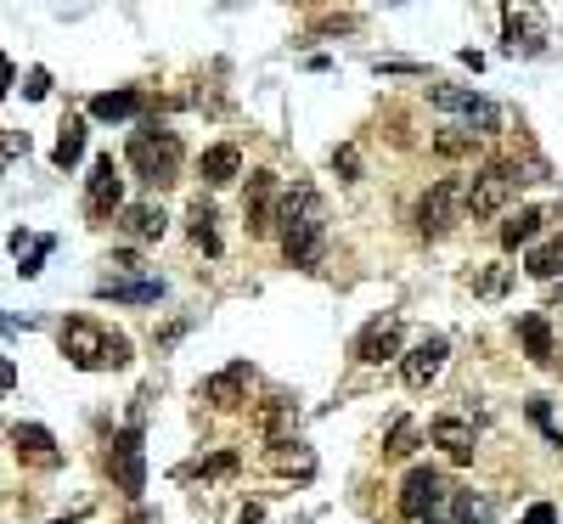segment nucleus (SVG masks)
I'll return each mask as SVG.
<instances>
[{"mask_svg":"<svg viewBox=\"0 0 563 524\" xmlns=\"http://www.w3.org/2000/svg\"><path fill=\"white\" fill-rule=\"evenodd\" d=\"M46 254H51V237H40V243H35V254H28L17 271H23V277H40V259H46Z\"/></svg>","mask_w":563,"mask_h":524,"instance_id":"72a5a7b5","label":"nucleus"},{"mask_svg":"<svg viewBox=\"0 0 563 524\" xmlns=\"http://www.w3.org/2000/svg\"><path fill=\"white\" fill-rule=\"evenodd\" d=\"M23 153H28V136L23 130H7V136H0V170H7L12 158H23Z\"/></svg>","mask_w":563,"mask_h":524,"instance_id":"7c9ffc66","label":"nucleus"},{"mask_svg":"<svg viewBox=\"0 0 563 524\" xmlns=\"http://www.w3.org/2000/svg\"><path fill=\"white\" fill-rule=\"evenodd\" d=\"M124 158H130V170H136L147 186H170L181 175V136H175V130H136Z\"/></svg>","mask_w":563,"mask_h":524,"instance_id":"7ed1b4c3","label":"nucleus"},{"mask_svg":"<svg viewBox=\"0 0 563 524\" xmlns=\"http://www.w3.org/2000/svg\"><path fill=\"white\" fill-rule=\"evenodd\" d=\"M7 90H12V62L0 57V96H7Z\"/></svg>","mask_w":563,"mask_h":524,"instance_id":"58836bf2","label":"nucleus"},{"mask_svg":"<svg viewBox=\"0 0 563 524\" xmlns=\"http://www.w3.org/2000/svg\"><path fill=\"white\" fill-rule=\"evenodd\" d=\"M243 383H248V367L237 362V367H225L220 378H209V383H204V401H209V406H220V412H231V406H243Z\"/></svg>","mask_w":563,"mask_h":524,"instance_id":"f3484780","label":"nucleus"},{"mask_svg":"<svg viewBox=\"0 0 563 524\" xmlns=\"http://www.w3.org/2000/svg\"><path fill=\"white\" fill-rule=\"evenodd\" d=\"M130 524H158L152 513H130Z\"/></svg>","mask_w":563,"mask_h":524,"instance_id":"ea45409f","label":"nucleus"},{"mask_svg":"<svg viewBox=\"0 0 563 524\" xmlns=\"http://www.w3.org/2000/svg\"><path fill=\"white\" fill-rule=\"evenodd\" d=\"M502 17H507V46H513V51H518V46H524V51H541V46H547V40H541V17L529 12V7H507Z\"/></svg>","mask_w":563,"mask_h":524,"instance_id":"6ab92c4d","label":"nucleus"},{"mask_svg":"<svg viewBox=\"0 0 563 524\" xmlns=\"http://www.w3.org/2000/svg\"><path fill=\"white\" fill-rule=\"evenodd\" d=\"M529 423H536V429H541V435H547L552 446H563V435H558V423H552V406H547L541 395H536V401H529Z\"/></svg>","mask_w":563,"mask_h":524,"instance_id":"cd10ccee","label":"nucleus"},{"mask_svg":"<svg viewBox=\"0 0 563 524\" xmlns=\"http://www.w3.org/2000/svg\"><path fill=\"white\" fill-rule=\"evenodd\" d=\"M445 497H451V490H445V474H440V468H428V463H417V468L406 474V485H401V513L417 524V519L435 513Z\"/></svg>","mask_w":563,"mask_h":524,"instance_id":"6e6552de","label":"nucleus"},{"mask_svg":"<svg viewBox=\"0 0 563 524\" xmlns=\"http://www.w3.org/2000/svg\"><path fill=\"white\" fill-rule=\"evenodd\" d=\"M456 220H462V181H435L423 192V204H417V232L435 243V237L451 232Z\"/></svg>","mask_w":563,"mask_h":524,"instance_id":"0eeeda50","label":"nucleus"},{"mask_svg":"<svg viewBox=\"0 0 563 524\" xmlns=\"http://www.w3.org/2000/svg\"><path fill=\"white\" fill-rule=\"evenodd\" d=\"M46 90H51V74H46V69H28V85H23V96H35V102H40Z\"/></svg>","mask_w":563,"mask_h":524,"instance_id":"f704fd0d","label":"nucleus"},{"mask_svg":"<svg viewBox=\"0 0 563 524\" xmlns=\"http://www.w3.org/2000/svg\"><path fill=\"white\" fill-rule=\"evenodd\" d=\"M108 474L119 479L124 497H142V490H147V456H142V429H136V423L113 435V446H108Z\"/></svg>","mask_w":563,"mask_h":524,"instance_id":"39448f33","label":"nucleus"},{"mask_svg":"<svg viewBox=\"0 0 563 524\" xmlns=\"http://www.w3.org/2000/svg\"><path fill=\"white\" fill-rule=\"evenodd\" d=\"M96 293H102V300H124V305H147V300H158V293H163V282H102V288H96Z\"/></svg>","mask_w":563,"mask_h":524,"instance_id":"393cba45","label":"nucleus"},{"mask_svg":"<svg viewBox=\"0 0 563 524\" xmlns=\"http://www.w3.org/2000/svg\"><path fill=\"white\" fill-rule=\"evenodd\" d=\"M57 344H62V355H69L79 373H113V367L130 362V339L113 333V327H102V321H90V316L62 321Z\"/></svg>","mask_w":563,"mask_h":524,"instance_id":"f03ea898","label":"nucleus"},{"mask_svg":"<svg viewBox=\"0 0 563 524\" xmlns=\"http://www.w3.org/2000/svg\"><path fill=\"white\" fill-rule=\"evenodd\" d=\"M254 429H259V440L287 446L293 429H299V406H293L287 395H265V401L254 406Z\"/></svg>","mask_w":563,"mask_h":524,"instance_id":"f8f14e48","label":"nucleus"},{"mask_svg":"<svg viewBox=\"0 0 563 524\" xmlns=\"http://www.w3.org/2000/svg\"><path fill=\"white\" fill-rule=\"evenodd\" d=\"M524 524H558V508H552V502H536V508L524 513Z\"/></svg>","mask_w":563,"mask_h":524,"instance_id":"e433bc0d","label":"nucleus"},{"mask_svg":"<svg viewBox=\"0 0 563 524\" xmlns=\"http://www.w3.org/2000/svg\"><path fill=\"white\" fill-rule=\"evenodd\" d=\"M277 204H282V181L271 170H254L248 192H243V226H248V237H271L277 232Z\"/></svg>","mask_w":563,"mask_h":524,"instance_id":"423d86ee","label":"nucleus"},{"mask_svg":"<svg viewBox=\"0 0 563 524\" xmlns=\"http://www.w3.org/2000/svg\"><path fill=\"white\" fill-rule=\"evenodd\" d=\"M237 170H243V153L231 147V142H220V147L204 153V181L209 186H231V181H237Z\"/></svg>","mask_w":563,"mask_h":524,"instance_id":"412c9836","label":"nucleus"},{"mask_svg":"<svg viewBox=\"0 0 563 524\" xmlns=\"http://www.w3.org/2000/svg\"><path fill=\"white\" fill-rule=\"evenodd\" d=\"M401 339H406L401 316H378V321L360 327V339H355V362L383 367V362H394V355H401Z\"/></svg>","mask_w":563,"mask_h":524,"instance_id":"9b49d317","label":"nucleus"},{"mask_svg":"<svg viewBox=\"0 0 563 524\" xmlns=\"http://www.w3.org/2000/svg\"><path fill=\"white\" fill-rule=\"evenodd\" d=\"M456 524H485V508L468 497V490H462V497H456Z\"/></svg>","mask_w":563,"mask_h":524,"instance_id":"473e14b6","label":"nucleus"},{"mask_svg":"<svg viewBox=\"0 0 563 524\" xmlns=\"http://www.w3.org/2000/svg\"><path fill=\"white\" fill-rule=\"evenodd\" d=\"M428 102H435V108H445V113H462L468 124H479L474 136H490V130L502 124V113H495V108L485 102L479 90H462V85H435V90H428Z\"/></svg>","mask_w":563,"mask_h":524,"instance_id":"9d476101","label":"nucleus"},{"mask_svg":"<svg viewBox=\"0 0 563 524\" xmlns=\"http://www.w3.org/2000/svg\"><path fill=\"white\" fill-rule=\"evenodd\" d=\"M333 163H339V170H344V181H355V170H360V158H355V147H339V153H333Z\"/></svg>","mask_w":563,"mask_h":524,"instance_id":"c9c22d12","label":"nucleus"},{"mask_svg":"<svg viewBox=\"0 0 563 524\" xmlns=\"http://www.w3.org/2000/svg\"><path fill=\"white\" fill-rule=\"evenodd\" d=\"M518 163H485V170L474 181H462V215H474V220H490V215H502L513 204V192H518Z\"/></svg>","mask_w":563,"mask_h":524,"instance_id":"20e7f679","label":"nucleus"},{"mask_svg":"<svg viewBox=\"0 0 563 524\" xmlns=\"http://www.w3.org/2000/svg\"><path fill=\"white\" fill-rule=\"evenodd\" d=\"M445 355H451V344L435 333V339H423L412 355H401V378H406V389H428L440 378V367H445Z\"/></svg>","mask_w":563,"mask_h":524,"instance_id":"4468645a","label":"nucleus"},{"mask_svg":"<svg viewBox=\"0 0 563 524\" xmlns=\"http://www.w3.org/2000/svg\"><path fill=\"white\" fill-rule=\"evenodd\" d=\"M215 204L209 198H192V209H186V232H192V243L204 248V254H220V232H215Z\"/></svg>","mask_w":563,"mask_h":524,"instance_id":"a211bd4d","label":"nucleus"},{"mask_svg":"<svg viewBox=\"0 0 563 524\" xmlns=\"http://www.w3.org/2000/svg\"><path fill=\"white\" fill-rule=\"evenodd\" d=\"M541 209H518V215H507L502 220V248L513 254V248H524V243H536V232H541Z\"/></svg>","mask_w":563,"mask_h":524,"instance_id":"4be33fe9","label":"nucleus"},{"mask_svg":"<svg viewBox=\"0 0 563 524\" xmlns=\"http://www.w3.org/2000/svg\"><path fill=\"white\" fill-rule=\"evenodd\" d=\"M12 451H17V463H28V468H57L62 463V451H57L46 423H17V429H12Z\"/></svg>","mask_w":563,"mask_h":524,"instance_id":"ddd939ff","label":"nucleus"},{"mask_svg":"<svg viewBox=\"0 0 563 524\" xmlns=\"http://www.w3.org/2000/svg\"><path fill=\"white\" fill-rule=\"evenodd\" d=\"M90 113H96V119H136V113H142V96H136V90H102V96L90 102Z\"/></svg>","mask_w":563,"mask_h":524,"instance_id":"b1692460","label":"nucleus"},{"mask_svg":"<svg viewBox=\"0 0 563 524\" xmlns=\"http://www.w3.org/2000/svg\"><path fill=\"white\" fill-rule=\"evenodd\" d=\"M124 232L136 243H158L163 232H170V215H163V204H130L124 209Z\"/></svg>","mask_w":563,"mask_h":524,"instance_id":"dca6fc26","label":"nucleus"},{"mask_svg":"<svg viewBox=\"0 0 563 524\" xmlns=\"http://www.w3.org/2000/svg\"><path fill=\"white\" fill-rule=\"evenodd\" d=\"M518 339H524V350H529V362H536V367L552 362V327H547L541 310H529V316L518 321Z\"/></svg>","mask_w":563,"mask_h":524,"instance_id":"aec40b11","label":"nucleus"},{"mask_svg":"<svg viewBox=\"0 0 563 524\" xmlns=\"http://www.w3.org/2000/svg\"><path fill=\"white\" fill-rule=\"evenodd\" d=\"M277 232H282V254H287V266H316L321 248H327V204H321V192L316 186H293L282 192V204H277Z\"/></svg>","mask_w":563,"mask_h":524,"instance_id":"f257e3e1","label":"nucleus"},{"mask_svg":"<svg viewBox=\"0 0 563 524\" xmlns=\"http://www.w3.org/2000/svg\"><path fill=\"white\" fill-rule=\"evenodd\" d=\"M417 524H435V519H417Z\"/></svg>","mask_w":563,"mask_h":524,"instance_id":"a19ab883","label":"nucleus"},{"mask_svg":"<svg viewBox=\"0 0 563 524\" xmlns=\"http://www.w3.org/2000/svg\"><path fill=\"white\" fill-rule=\"evenodd\" d=\"M271 468H277V474H299V479H310V474H316V456H310L305 446H293V451L277 446V451H271Z\"/></svg>","mask_w":563,"mask_h":524,"instance_id":"bb28decb","label":"nucleus"},{"mask_svg":"<svg viewBox=\"0 0 563 524\" xmlns=\"http://www.w3.org/2000/svg\"><path fill=\"white\" fill-rule=\"evenodd\" d=\"M428 440H435L451 463H474V451H479V435L462 417H435V423H428Z\"/></svg>","mask_w":563,"mask_h":524,"instance_id":"2eb2a0df","label":"nucleus"},{"mask_svg":"<svg viewBox=\"0 0 563 524\" xmlns=\"http://www.w3.org/2000/svg\"><path fill=\"white\" fill-rule=\"evenodd\" d=\"M12 383H17V367L7 362V355H0V389H12Z\"/></svg>","mask_w":563,"mask_h":524,"instance_id":"4c0bfd02","label":"nucleus"},{"mask_svg":"<svg viewBox=\"0 0 563 524\" xmlns=\"http://www.w3.org/2000/svg\"><path fill=\"white\" fill-rule=\"evenodd\" d=\"M412 446H417V429H412V423H394V435H389V456H412Z\"/></svg>","mask_w":563,"mask_h":524,"instance_id":"c85d7f7f","label":"nucleus"},{"mask_svg":"<svg viewBox=\"0 0 563 524\" xmlns=\"http://www.w3.org/2000/svg\"><path fill=\"white\" fill-rule=\"evenodd\" d=\"M474 288L485 293V300H495V293L507 288V271H502V266H495V271H479V277H474Z\"/></svg>","mask_w":563,"mask_h":524,"instance_id":"2f4dec72","label":"nucleus"},{"mask_svg":"<svg viewBox=\"0 0 563 524\" xmlns=\"http://www.w3.org/2000/svg\"><path fill=\"white\" fill-rule=\"evenodd\" d=\"M529 277H541V282H552L558 271H563V243H541V248H529V266H524Z\"/></svg>","mask_w":563,"mask_h":524,"instance_id":"a878e982","label":"nucleus"},{"mask_svg":"<svg viewBox=\"0 0 563 524\" xmlns=\"http://www.w3.org/2000/svg\"><path fill=\"white\" fill-rule=\"evenodd\" d=\"M435 153H445V158L474 153V130H462V136H435Z\"/></svg>","mask_w":563,"mask_h":524,"instance_id":"c756f323","label":"nucleus"},{"mask_svg":"<svg viewBox=\"0 0 563 524\" xmlns=\"http://www.w3.org/2000/svg\"><path fill=\"white\" fill-rule=\"evenodd\" d=\"M79 158H85V119H69V124H62V136H57V147H51V163H57V170H74Z\"/></svg>","mask_w":563,"mask_h":524,"instance_id":"5701e85b","label":"nucleus"},{"mask_svg":"<svg viewBox=\"0 0 563 524\" xmlns=\"http://www.w3.org/2000/svg\"><path fill=\"white\" fill-rule=\"evenodd\" d=\"M113 209H124V175L113 158H96L90 163V181H85V215L90 220H108Z\"/></svg>","mask_w":563,"mask_h":524,"instance_id":"1a4fd4ad","label":"nucleus"}]
</instances>
